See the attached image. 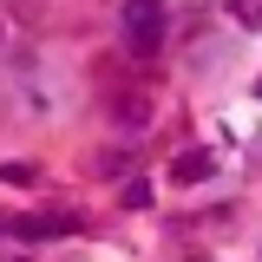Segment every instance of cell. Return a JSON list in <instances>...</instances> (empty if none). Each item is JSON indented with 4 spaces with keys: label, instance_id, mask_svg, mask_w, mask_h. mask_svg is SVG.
<instances>
[{
    "label": "cell",
    "instance_id": "obj_1",
    "mask_svg": "<svg viewBox=\"0 0 262 262\" xmlns=\"http://www.w3.org/2000/svg\"><path fill=\"white\" fill-rule=\"evenodd\" d=\"M125 33H131V53H158V39H164V0H125Z\"/></svg>",
    "mask_w": 262,
    "mask_h": 262
},
{
    "label": "cell",
    "instance_id": "obj_2",
    "mask_svg": "<svg viewBox=\"0 0 262 262\" xmlns=\"http://www.w3.org/2000/svg\"><path fill=\"white\" fill-rule=\"evenodd\" d=\"M170 177H177V184H203V177H210V151H184V158L170 164Z\"/></svg>",
    "mask_w": 262,
    "mask_h": 262
},
{
    "label": "cell",
    "instance_id": "obj_3",
    "mask_svg": "<svg viewBox=\"0 0 262 262\" xmlns=\"http://www.w3.org/2000/svg\"><path fill=\"white\" fill-rule=\"evenodd\" d=\"M229 13H236V27L262 33V0H229Z\"/></svg>",
    "mask_w": 262,
    "mask_h": 262
},
{
    "label": "cell",
    "instance_id": "obj_4",
    "mask_svg": "<svg viewBox=\"0 0 262 262\" xmlns=\"http://www.w3.org/2000/svg\"><path fill=\"white\" fill-rule=\"evenodd\" d=\"M144 203H151V184H144V177H131V184H125V210H144Z\"/></svg>",
    "mask_w": 262,
    "mask_h": 262
},
{
    "label": "cell",
    "instance_id": "obj_5",
    "mask_svg": "<svg viewBox=\"0 0 262 262\" xmlns=\"http://www.w3.org/2000/svg\"><path fill=\"white\" fill-rule=\"evenodd\" d=\"M256 92H262V85H256Z\"/></svg>",
    "mask_w": 262,
    "mask_h": 262
}]
</instances>
